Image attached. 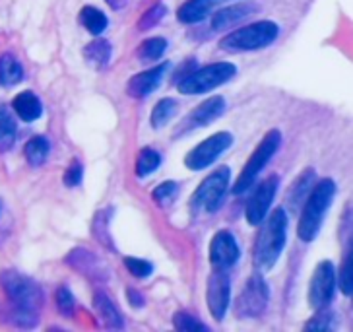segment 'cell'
<instances>
[{
  "label": "cell",
  "instance_id": "6da1fadb",
  "mask_svg": "<svg viewBox=\"0 0 353 332\" xmlns=\"http://www.w3.org/2000/svg\"><path fill=\"white\" fill-rule=\"evenodd\" d=\"M309 193L311 195L305 202L301 218H299V226H297V235L305 243H309L319 235L324 216H326L328 206L332 204L334 195H336V185H334L332 179H322Z\"/></svg>",
  "mask_w": 353,
  "mask_h": 332
},
{
  "label": "cell",
  "instance_id": "7a4b0ae2",
  "mask_svg": "<svg viewBox=\"0 0 353 332\" xmlns=\"http://www.w3.org/2000/svg\"><path fill=\"white\" fill-rule=\"evenodd\" d=\"M285 241H288V214L283 208H276L270 214V218L264 222L256 239L254 259L259 262V266L272 268L276 260L280 259Z\"/></svg>",
  "mask_w": 353,
  "mask_h": 332
},
{
  "label": "cell",
  "instance_id": "3957f363",
  "mask_svg": "<svg viewBox=\"0 0 353 332\" xmlns=\"http://www.w3.org/2000/svg\"><path fill=\"white\" fill-rule=\"evenodd\" d=\"M278 33H280V28L274 21L264 20L229 33L228 37L221 39L219 47L231 52L256 51V49H264V47H268L276 41Z\"/></svg>",
  "mask_w": 353,
  "mask_h": 332
},
{
  "label": "cell",
  "instance_id": "277c9868",
  "mask_svg": "<svg viewBox=\"0 0 353 332\" xmlns=\"http://www.w3.org/2000/svg\"><path fill=\"white\" fill-rule=\"evenodd\" d=\"M237 72V68L231 63H216L198 68L187 74L183 80H179V92L185 95L206 94L210 90L218 88L221 84L229 82Z\"/></svg>",
  "mask_w": 353,
  "mask_h": 332
},
{
  "label": "cell",
  "instance_id": "5b68a950",
  "mask_svg": "<svg viewBox=\"0 0 353 332\" xmlns=\"http://www.w3.org/2000/svg\"><path fill=\"white\" fill-rule=\"evenodd\" d=\"M0 284L6 291V295L14 301L16 307L35 311L43 305V291L39 284H35L32 278L23 276L16 270H4L0 274Z\"/></svg>",
  "mask_w": 353,
  "mask_h": 332
},
{
  "label": "cell",
  "instance_id": "8992f818",
  "mask_svg": "<svg viewBox=\"0 0 353 332\" xmlns=\"http://www.w3.org/2000/svg\"><path fill=\"white\" fill-rule=\"evenodd\" d=\"M280 144H281L280 130H270L268 135L262 138V142H260L259 148L254 150V154L249 157L247 166L243 167L239 179H237V183H235V187H233V193H235V195H243V193H247V191L252 187L254 179H256L260 171L266 167V164L270 162L272 156L278 152Z\"/></svg>",
  "mask_w": 353,
  "mask_h": 332
},
{
  "label": "cell",
  "instance_id": "52a82bcc",
  "mask_svg": "<svg viewBox=\"0 0 353 332\" xmlns=\"http://www.w3.org/2000/svg\"><path fill=\"white\" fill-rule=\"evenodd\" d=\"M229 185V167H219L210 177H206L198 185L194 197L190 198V208L204 210V212H216L223 198Z\"/></svg>",
  "mask_w": 353,
  "mask_h": 332
},
{
  "label": "cell",
  "instance_id": "ba28073f",
  "mask_svg": "<svg viewBox=\"0 0 353 332\" xmlns=\"http://www.w3.org/2000/svg\"><path fill=\"white\" fill-rule=\"evenodd\" d=\"M231 144H233V136L229 133H218V135L210 136L208 140L200 142L192 152H188L185 157V166L192 171H200L204 167L212 166Z\"/></svg>",
  "mask_w": 353,
  "mask_h": 332
},
{
  "label": "cell",
  "instance_id": "9c48e42d",
  "mask_svg": "<svg viewBox=\"0 0 353 332\" xmlns=\"http://www.w3.org/2000/svg\"><path fill=\"white\" fill-rule=\"evenodd\" d=\"M268 305V286L262 278V274H252L245 286V290L241 291L239 300H237V315L243 319L250 317H259L260 313L266 309Z\"/></svg>",
  "mask_w": 353,
  "mask_h": 332
},
{
  "label": "cell",
  "instance_id": "30bf717a",
  "mask_svg": "<svg viewBox=\"0 0 353 332\" xmlns=\"http://www.w3.org/2000/svg\"><path fill=\"white\" fill-rule=\"evenodd\" d=\"M336 290V270L330 260H322L321 264L314 268L312 274L311 288H309V301L312 309L321 311L324 309L334 297Z\"/></svg>",
  "mask_w": 353,
  "mask_h": 332
},
{
  "label": "cell",
  "instance_id": "8fae6325",
  "mask_svg": "<svg viewBox=\"0 0 353 332\" xmlns=\"http://www.w3.org/2000/svg\"><path fill=\"white\" fill-rule=\"evenodd\" d=\"M231 297V282L225 270L214 268L208 278V290H206V301H208L210 313L216 321H221L225 317Z\"/></svg>",
  "mask_w": 353,
  "mask_h": 332
},
{
  "label": "cell",
  "instance_id": "7c38bea8",
  "mask_svg": "<svg viewBox=\"0 0 353 332\" xmlns=\"http://www.w3.org/2000/svg\"><path fill=\"white\" fill-rule=\"evenodd\" d=\"M278 185H280V179L276 175H272L256 187L254 195L250 197L249 204H247V219H249V224L259 226V224H262V219L268 216L270 204L274 202L276 193H278Z\"/></svg>",
  "mask_w": 353,
  "mask_h": 332
},
{
  "label": "cell",
  "instance_id": "4fadbf2b",
  "mask_svg": "<svg viewBox=\"0 0 353 332\" xmlns=\"http://www.w3.org/2000/svg\"><path fill=\"white\" fill-rule=\"evenodd\" d=\"M239 245L229 231H218L210 245V262L214 268L228 270L239 260Z\"/></svg>",
  "mask_w": 353,
  "mask_h": 332
},
{
  "label": "cell",
  "instance_id": "5bb4252c",
  "mask_svg": "<svg viewBox=\"0 0 353 332\" xmlns=\"http://www.w3.org/2000/svg\"><path fill=\"white\" fill-rule=\"evenodd\" d=\"M167 68H169V63H163L161 66H156L152 70H145V72L132 76L128 80V86H126V94L130 95V97H136V99L150 95L161 84Z\"/></svg>",
  "mask_w": 353,
  "mask_h": 332
},
{
  "label": "cell",
  "instance_id": "9a60e30c",
  "mask_svg": "<svg viewBox=\"0 0 353 332\" xmlns=\"http://www.w3.org/2000/svg\"><path fill=\"white\" fill-rule=\"evenodd\" d=\"M223 109H225V99L223 97H219V95L210 97L188 115L187 123H190L192 126H206L210 123H214L219 115L223 113Z\"/></svg>",
  "mask_w": 353,
  "mask_h": 332
},
{
  "label": "cell",
  "instance_id": "2e32d148",
  "mask_svg": "<svg viewBox=\"0 0 353 332\" xmlns=\"http://www.w3.org/2000/svg\"><path fill=\"white\" fill-rule=\"evenodd\" d=\"M219 2L221 0H187L176 12V18L183 23H198L208 18Z\"/></svg>",
  "mask_w": 353,
  "mask_h": 332
},
{
  "label": "cell",
  "instance_id": "e0dca14e",
  "mask_svg": "<svg viewBox=\"0 0 353 332\" xmlns=\"http://www.w3.org/2000/svg\"><path fill=\"white\" fill-rule=\"evenodd\" d=\"M252 12H256L254 4H239V6H228V8H221L219 12L214 14V20H212V28L214 30H228L229 26L237 23V21L249 18Z\"/></svg>",
  "mask_w": 353,
  "mask_h": 332
},
{
  "label": "cell",
  "instance_id": "ac0fdd59",
  "mask_svg": "<svg viewBox=\"0 0 353 332\" xmlns=\"http://www.w3.org/2000/svg\"><path fill=\"white\" fill-rule=\"evenodd\" d=\"M12 107H14L16 115L20 117L21 121H26V123L37 121L43 115L41 99L33 94V92H21V94L16 95Z\"/></svg>",
  "mask_w": 353,
  "mask_h": 332
},
{
  "label": "cell",
  "instance_id": "d6986e66",
  "mask_svg": "<svg viewBox=\"0 0 353 332\" xmlns=\"http://www.w3.org/2000/svg\"><path fill=\"white\" fill-rule=\"evenodd\" d=\"M94 305L95 311L99 315V319L103 321V324L107 329H123V317L119 309L113 305V301L109 300L105 293H95L94 297Z\"/></svg>",
  "mask_w": 353,
  "mask_h": 332
},
{
  "label": "cell",
  "instance_id": "ffe728a7",
  "mask_svg": "<svg viewBox=\"0 0 353 332\" xmlns=\"http://www.w3.org/2000/svg\"><path fill=\"white\" fill-rule=\"evenodd\" d=\"M83 57L94 68H105L109 59H111V45H109V41L97 37L83 49Z\"/></svg>",
  "mask_w": 353,
  "mask_h": 332
},
{
  "label": "cell",
  "instance_id": "44dd1931",
  "mask_svg": "<svg viewBox=\"0 0 353 332\" xmlns=\"http://www.w3.org/2000/svg\"><path fill=\"white\" fill-rule=\"evenodd\" d=\"M23 78L21 64L12 55L0 57V86H16Z\"/></svg>",
  "mask_w": 353,
  "mask_h": 332
},
{
  "label": "cell",
  "instance_id": "7402d4cb",
  "mask_svg": "<svg viewBox=\"0 0 353 332\" xmlns=\"http://www.w3.org/2000/svg\"><path fill=\"white\" fill-rule=\"evenodd\" d=\"M80 23L92 35H101L107 28V16L94 6H83L80 12Z\"/></svg>",
  "mask_w": 353,
  "mask_h": 332
},
{
  "label": "cell",
  "instance_id": "603a6c76",
  "mask_svg": "<svg viewBox=\"0 0 353 332\" xmlns=\"http://www.w3.org/2000/svg\"><path fill=\"white\" fill-rule=\"evenodd\" d=\"M312 181H314V171L312 169H307V171H303L301 175L297 177V181L293 183V187L290 191V197H288L291 208L299 206L301 198L312 188Z\"/></svg>",
  "mask_w": 353,
  "mask_h": 332
},
{
  "label": "cell",
  "instance_id": "cb8c5ba5",
  "mask_svg": "<svg viewBox=\"0 0 353 332\" xmlns=\"http://www.w3.org/2000/svg\"><path fill=\"white\" fill-rule=\"evenodd\" d=\"M176 109H179V105H176L175 99H171V97L161 99V101L154 107V111H152V126H154V128L165 126L176 115Z\"/></svg>",
  "mask_w": 353,
  "mask_h": 332
},
{
  "label": "cell",
  "instance_id": "d4e9b609",
  "mask_svg": "<svg viewBox=\"0 0 353 332\" xmlns=\"http://www.w3.org/2000/svg\"><path fill=\"white\" fill-rule=\"evenodd\" d=\"M167 49V41L163 37H152L144 41L140 47H138V59L142 63H154L157 59H161V55L165 52Z\"/></svg>",
  "mask_w": 353,
  "mask_h": 332
},
{
  "label": "cell",
  "instance_id": "484cf974",
  "mask_svg": "<svg viewBox=\"0 0 353 332\" xmlns=\"http://www.w3.org/2000/svg\"><path fill=\"white\" fill-rule=\"evenodd\" d=\"M49 156V140L43 136H33L32 140L26 144V159L32 166H41Z\"/></svg>",
  "mask_w": 353,
  "mask_h": 332
},
{
  "label": "cell",
  "instance_id": "4316f807",
  "mask_svg": "<svg viewBox=\"0 0 353 332\" xmlns=\"http://www.w3.org/2000/svg\"><path fill=\"white\" fill-rule=\"evenodd\" d=\"M161 164V156L157 154L154 148H144L138 157H136V175L145 177L150 173H154L157 167Z\"/></svg>",
  "mask_w": 353,
  "mask_h": 332
},
{
  "label": "cell",
  "instance_id": "83f0119b",
  "mask_svg": "<svg viewBox=\"0 0 353 332\" xmlns=\"http://www.w3.org/2000/svg\"><path fill=\"white\" fill-rule=\"evenodd\" d=\"M16 140V123L10 117V113L0 107V152L10 150Z\"/></svg>",
  "mask_w": 353,
  "mask_h": 332
},
{
  "label": "cell",
  "instance_id": "f1b7e54d",
  "mask_svg": "<svg viewBox=\"0 0 353 332\" xmlns=\"http://www.w3.org/2000/svg\"><path fill=\"white\" fill-rule=\"evenodd\" d=\"M70 262H72L76 268L80 270V272H85V274H95V276H99V260L95 259L94 255L90 253V251H74L72 255H70Z\"/></svg>",
  "mask_w": 353,
  "mask_h": 332
},
{
  "label": "cell",
  "instance_id": "f546056e",
  "mask_svg": "<svg viewBox=\"0 0 353 332\" xmlns=\"http://www.w3.org/2000/svg\"><path fill=\"white\" fill-rule=\"evenodd\" d=\"M173 324H175L176 331L183 332H208V329L202 322L196 321L194 317H190L187 313H175Z\"/></svg>",
  "mask_w": 353,
  "mask_h": 332
},
{
  "label": "cell",
  "instance_id": "4dcf8cb0",
  "mask_svg": "<svg viewBox=\"0 0 353 332\" xmlns=\"http://www.w3.org/2000/svg\"><path fill=\"white\" fill-rule=\"evenodd\" d=\"M176 193H179L176 183H173V181H165V183H161V185L154 191V198H156L157 204L169 206V204L176 198Z\"/></svg>",
  "mask_w": 353,
  "mask_h": 332
},
{
  "label": "cell",
  "instance_id": "1f68e13d",
  "mask_svg": "<svg viewBox=\"0 0 353 332\" xmlns=\"http://www.w3.org/2000/svg\"><path fill=\"white\" fill-rule=\"evenodd\" d=\"M340 288L345 295L353 293V257L352 253H347V257L343 259L342 270H340Z\"/></svg>",
  "mask_w": 353,
  "mask_h": 332
},
{
  "label": "cell",
  "instance_id": "d6a6232c",
  "mask_svg": "<svg viewBox=\"0 0 353 332\" xmlns=\"http://www.w3.org/2000/svg\"><path fill=\"white\" fill-rule=\"evenodd\" d=\"M125 266L136 278H148L154 272V264L152 262H148L144 259H134V257L132 259H125Z\"/></svg>",
  "mask_w": 353,
  "mask_h": 332
},
{
  "label": "cell",
  "instance_id": "836d02e7",
  "mask_svg": "<svg viewBox=\"0 0 353 332\" xmlns=\"http://www.w3.org/2000/svg\"><path fill=\"white\" fill-rule=\"evenodd\" d=\"M165 6L163 4H156L154 8H150V10L145 12L144 16L140 18V30H150V28H154L157 21H161V18L165 16Z\"/></svg>",
  "mask_w": 353,
  "mask_h": 332
},
{
  "label": "cell",
  "instance_id": "e575fe53",
  "mask_svg": "<svg viewBox=\"0 0 353 332\" xmlns=\"http://www.w3.org/2000/svg\"><path fill=\"white\" fill-rule=\"evenodd\" d=\"M57 307H59V311L63 313V315H66V317H70L74 313V307H76L74 295L66 290V288H59V291H57Z\"/></svg>",
  "mask_w": 353,
  "mask_h": 332
},
{
  "label": "cell",
  "instance_id": "d590c367",
  "mask_svg": "<svg viewBox=\"0 0 353 332\" xmlns=\"http://www.w3.org/2000/svg\"><path fill=\"white\" fill-rule=\"evenodd\" d=\"M82 164H80L78 159H72V164H70V167H68L66 173H64V185H66V187H78L80 181H82Z\"/></svg>",
  "mask_w": 353,
  "mask_h": 332
},
{
  "label": "cell",
  "instance_id": "8d00e7d4",
  "mask_svg": "<svg viewBox=\"0 0 353 332\" xmlns=\"http://www.w3.org/2000/svg\"><path fill=\"white\" fill-rule=\"evenodd\" d=\"M332 313H321L312 321L305 324V331H330L332 329Z\"/></svg>",
  "mask_w": 353,
  "mask_h": 332
},
{
  "label": "cell",
  "instance_id": "74e56055",
  "mask_svg": "<svg viewBox=\"0 0 353 332\" xmlns=\"http://www.w3.org/2000/svg\"><path fill=\"white\" fill-rule=\"evenodd\" d=\"M126 297H128V301H130L134 307H142V305H144V297H142L136 290H132V288L126 290Z\"/></svg>",
  "mask_w": 353,
  "mask_h": 332
}]
</instances>
